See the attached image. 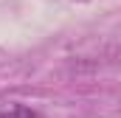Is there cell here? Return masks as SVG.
Here are the masks:
<instances>
[{
    "instance_id": "6da1fadb",
    "label": "cell",
    "mask_w": 121,
    "mask_h": 118,
    "mask_svg": "<svg viewBox=\"0 0 121 118\" xmlns=\"http://www.w3.org/2000/svg\"><path fill=\"white\" fill-rule=\"evenodd\" d=\"M0 118H37V113L31 110V107H26V104H3L0 107Z\"/></svg>"
}]
</instances>
